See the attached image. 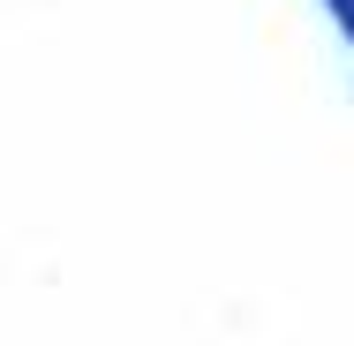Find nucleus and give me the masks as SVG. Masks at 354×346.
Wrapping results in <instances>:
<instances>
[{
	"label": "nucleus",
	"instance_id": "1",
	"mask_svg": "<svg viewBox=\"0 0 354 346\" xmlns=\"http://www.w3.org/2000/svg\"><path fill=\"white\" fill-rule=\"evenodd\" d=\"M332 8H339V23H347V38H354V0H332Z\"/></svg>",
	"mask_w": 354,
	"mask_h": 346
}]
</instances>
